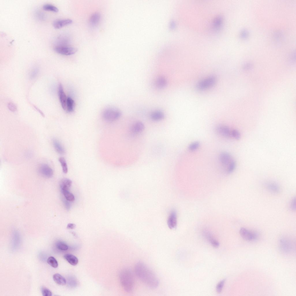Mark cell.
I'll return each instance as SVG.
<instances>
[{
	"instance_id": "cell-1",
	"label": "cell",
	"mask_w": 296,
	"mask_h": 296,
	"mask_svg": "<svg viewBox=\"0 0 296 296\" xmlns=\"http://www.w3.org/2000/svg\"><path fill=\"white\" fill-rule=\"evenodd\" d=\"M134 270L138 278L149 287L154 289L158 287L159 281L158 278L143 263L140 262L137 263Z\"/></svg>"
},
{
	"instance_id": "cell-2",
	"label": "cell",
	"mask_w": 296,
	"mask_h": 296,
	"mask_svg": "<svg viewBox=\"0 0 296 296\" xmlns=\"http://www.w3.org/2000/svg\"><path fill=\"white\" fill-rule=\"evenodd\" d=\"M120 280L124 290L127 293H130L134 290L135 285V280L133 274L129 269L123 270L120 274Z\"/></svg>"
},
{
	"instance_id": "cell-3",
	"label": "cell",
	"mask_w": 296,
	"mask_h": 296,
	"mask_svg": "<svg viewBox=\"0 0 296 296\" xmlns=\"http://www.w3.org/2000/svg\"><path fill=\"white\" fill-rule=\"evenodd\" d=\"M219 162L228 173H232L235 169L236 164L235 160L229 153L223 151L219 155Z\"/></svg>"
},
{
	"instance_id": "cell-4",
	"label": "cell",
	"mask_w": 296,
	"mask_h": 296,
	"mask_svg": "<svg viewBox=\"0 0 296 296\" xmlns=\"http://www.w3.org/2000/svg\"><path fill=\"white\" fill-rule=\"evenodd\" d=\"M121 113L118 109L110 108L106 109L103 112V119L108 122H112L118 119L121 116Z\"/></svg>"
},
{
	"instance_id": "cell-5",
	"label": "cell",
	"mask_w": 296,
	"mask_h": 296,
	"mask_svg": "<svg viewBox=\"0 0 296 296\" xmlns=\"http://www.w3.org/2000/svg\"><path fill=\"white\" fill-rule=\"evenodd\" d=\"M217 79L214 76L208 77L199 82L197 88L199 90H203L212 87L216 83Z\"/></svg>"
},
{
	"instance_id": "cell-6",
	"label": "cell",
	"mask_w": 296,
	"mask_h": 296,
	"mask_svg": "<svg viewBox=\"0 0 296 296\" xmlns=\"http://www.w3.org/2000/svg\"><path fill=\"white\" fill-rule=\"evenodd\" d=\"M279 243L280 250L285 254H290L294 250V245L291 240L288 239L281 238L279 240Z\"/></svg>"
},
{
	"instance_id": "cell-7",
	"label": "cell",
	"mask_w": 296,
	"mask_h": 296,
	"mask_svg": "<svg viewBox=\"0 0 296 296\" xmlns=\"http://www.w3.org/2000/svg\"><path fill=\"white\" fill-rule=\"evenodd\" d=\"M240 236L244 240L249 241H252L256 240L258 237V234L256 232L249 230L244 228L241 227L239 230Z\"/></svg>"
},
{
	"instance_id": "cell-8",
	"label": "cell",
	"mask_w": 296,
	"mask_h": 296,
	"mask_svg": "<svg viewBox=\"0 0 296 296\" xmlns=\"http://www.w3.org/2000/svg\"><path fill=\"white\" fill-rule=\"evenodd\" d=\"M54 50L59 54L66 56L73 55L77 51V49L75 47L63 45L55 47Z\"/></svg>"
},
{
	"instance_id": "cell-9",
	"label": "cell",
	"mask_w": 296,
	"mask_h": 296,
	"mask_svg": "<svg viewBox=\"0 0 296 296\" xmlns=\"http://www.w3.org/2000/svg\"><path fill=\"white\" fill-rule=\"evenodd\" d=\"M215 130L217 133L221 136L226 138H231V129L225 125L220 124L217 125Z\"/></svg>"
},
{
	"instance_id": "cell-10",
	"label": "cell",
	"mask_w": 296,
	"mask_h": 296,
	"mask_svg": "<svg viewBox=\"0 0 296 296\" xmlns=\"http://www.w3.org/2000/svg\"><path fill=\"white\" fill-rule=\"evenodd\" d=\"M58 93L62 107L63 110H66L68 97L64 92L62 86L61 84H60L59 86Z\"/></svg>"
},
{
	"instance_id": "cell-11",
	"label": "cell",
	"mask_w": 296,
	"mask_h": 296,
	"mask_svg": "<svg viewBox=\"0 0 296 296\" xmlns=\"http://www.w3.org/2000/svg\"><path fill=\"white\" fill-rule=\"evenodd\" d=\"M39 171L42 176L47 178L51 177L53 174V169L46 164H42L40 166Z\"/></svg>"
},
{
	"instance_id": "cell-12",
	"label": "cell",
	"mask_w": 296,
	"mask_h": 296,
	"mask_svg": "<svg viewBox=\"0 0 296 296\" xmlns=\"http://www.w3.org/2000/svg\"><path fill=\"white\" fill-rule=\"evenodd\" d=\"M72 22L73 21L70 19H58L53 21V26L54 28L59 29L70 25Z\"/></svg>"
},
{
	"instance_id": "cell-13",
	"label": "cell",
	"mask_w": 296,
	"mask_h": 296,
	"mask_svg": "<svg viewBox=\"0 0 296 296\" xmlns=\"http://www.w3.org/2000/svg\"><path fill=\"white\" fill-rule=\"evenodd\" d=\"M167 224L171 229L175 228L177 224V214L176 212L172 211L170 213L167 220Z\"/></svg>"
},
{
	"instance_id": "cell-14",
	"label": "cell",
	"mask_w": 296,
	"mask_h": 296,
	"mask_svg": "<svg viewBox=\"0 0 296 296\" xmlns=\"http://www.w3.org/2000/svg\"><path fill=\"white\" fill-rule=\"evenodd\" d=\"M145 127L144 124L140 121L134 123L131 127L130 130L132 133L137 134L142 132L144 130Z\"/></svg>"
},
{
	"instance_id": "cell-15",
	"label": "cell",
	"mask_w": 296,
	"mask_h": 296,
	"mask_svg": "<svg viewBox=\"0 0 296 296\" xmlns=\"http://www.w3.org/2000/svg\"><path fill=\"white\" fill-rule=\"evenodd\" d=\"M101 16L100 14L96 12L92 14L90 16L89 23L92 26H96L98 25L100 21Z\"/></svg>"
},
{
	"instance_id": "cell-16",
	"label": "cell",
	"mask_w": 296,
	"mask_h": 296,
	"mask_svg": "<svg viewBox=\"0 0 296 296\" xmlns=\"http://www.w3.org/2000/svg\"><path fill=\"white\" fill-rule=\"evenodd\" d=\"M151 119L155 121H158L163 119L164 117V113L159 110H155L152 112L151 114Z\"/></svg>"
},
{
	"instance_id": "cell-17",
	"label": "cell",
	"mask_w": 296,
	"mask_h": 296,
	"mask_svg": "<svg viewBox=\"0 0 296 296\" xmlns=\"http://www.w3.org/2000/svg\"><path fill=\"white\" fill-rule=\"evenodd\" d=\"M167 84L166 78L164 76H161L158 77L155 82V85L157 87L162 89L165 87Z\"/></svg>"
},
{
	"instance_id": "cell-18",
	"label": "cell",
	"mask_w": 296,
	"mask_h": 296,
	"mask_svg": "<svg viewBox=\"0 0 296 296\" xmlns=\"http://www.w3.org/2000/svg\"><path fill=\"white\" fill-rule=\"evenodd\" d=\"M64 259L71 264L75 266L78 263V258L74 255L70 254H65L64 256Z\"/></svg>"
},
{
	"instance_id": "cell-19",
	"label": "cell",
	"mask_w": 296,
	"mask_h": 296,
	"mask_svg": "<svg viewBox=\"0 0 296 296\" xmlns=\"http://www.w3.org/2000/svg\"><path fill=\"white\" fill-rule=\"evenodd\" d=\"M267 189L273 193H278L280 190V188L277 184L273 182H269L266 184Z\"/></svg>"
},
{
	"instance_id": "cell-20",
	"label": "cell",
	"mask_w": 296,
	"mask_h": 296,
	"mask_svg": "<svg viewBox=\"0 0 296 296\" xmlns=\"http://www.w3.org/2000/svg\"><path fill=\"white\" fill-rule=\"evenodd\" d=\"M54 281L57 284L60 285H65L66 283L65 279L59 273H55L53 276Z\"/></svg>"
},
{
	"instance_id": "cell-21",
	"label": "cell",
	"mask_w": 296,
	"mask_h": 296,
	"mask_svg": "<svg viewBox=\"0 0 296 296\" xmlns=\"http://www.w3.org/2000/svg\"><path fill=\"white\" fill-rule=\"evenodd\" d=\"M72 184V181L70 179L64 178L62 179L60 182V187L61 190H69Z\"/></svg>"
},
{
	"instance_id": "cell-22",
	"label": "cell",
	"mask_w": 296,
	"mask_h": 296,
	"mask_svg": "<svg viewBox=\"0 0 296 296\" xmlns=\"http://www.w3.org/2000/svg\"><path fill=\"white\" fill-rule=\"evenodd\" d=\"M53 143L54 149L58 153L61 154L65 153V150L64 148L57 140L54 139Z\"/></svg>"
},
{
	"instance_id": "cell-23",
	"label": "cell",
	"mask_w": 296,
	"mask_h": 296,
	"mask_svg": "<svg viewBox=\"0 0 296 296\" xmlns=\"http://www.w3.org/2000/svg\"><path fill=\"white\" fill-rule=\"evenodd\" d=\"M204 234L206 237L213 247L217 248L219 246V242L216 239L214 238L210 233L206 232H204Z\"/></svg>"
},
{
	"instance_id": "cell-24",
	"label": "cell",
	"mask_w": 296,
	"mask_h": 296,
	"mask_svg": "<svg viewBox=\"0 0 296 296\" xmlns=\"http://www.w3.org/2000/svg\"><path fill=\"white\" fill-rule=\"evenodd\" d=\"M74 105L75 102L74 100L70 97H68L66 105L67 111L69 112H73L74 110Z\"/></svg>"
},
{
	"instance_id": "cell-25",
	"label": "cell",
	"mask_w": 296,
	"mask_h": 296,
	"mask_svg": "<svg viewBox=\"0 0 296 296\" xmlns=\"http://www.w3.org/2000/svg\"><path fill=\"white\" fill-rule=\"evenodd\" d=\"M61 191L65 199L68 201H73L75 200L73 195L70 193L69 190H63Z\"/></svg>"
},
{
	"instance_id": "cell-26",
	"label": "cell",
	"mask_w": 296,
	"mask_h": 296,
	"mask_svg": "<svg viewBox=\"0 0 296 296\" xmlns=\"http://www.w3.org/2000/svg\"><path fill=\"white\" fill-rule=\"evenodd\" d=\"M58 160L61 164L63 172L64 173H67L68 168L65 159L63 157H60L59 158Z\"/></svg>"
},
{
	"instance_id": "cell-27",
	"label": "cell",
	"mask_w": 296,
	"mask_h": 296,
	"mask_svg": "<svg viewBox=\"0 0 296 296\" xmlns=\"http://www.w3.org/2000/svg\"><path fill=\"white\" fill-rule=\"evenodd\" d=\"M43 10L47 11H49L55 12H57L59 11L58 9L56 6L50 4H46L43 6Z\"/></svg>"
},
{
	"instance_id": "cell-28",
	"label": "cell",
	"mask_w": 296,
	"mask_h": 296,
	"mask_svg": "<svg viewBox=\"0 0 296 296\" xmlns=\"http://www.w3.org/2000/svg\"><path fill=\"white\" fill-rule=\"evenodd\" d=\"M47 262L51 266L54 268H57L58 266L57 260L53 256H50L48 258Z\"/></svg>"
},
{
	"instance_id": "cell-29",
	"label": "cell",
	"mask_w": 296,
	"mask_h": 296,
	"mask_svg": "<svg viewBox=\"0 0 296 296\" xmlns=\"http://www.w3.org/2000/svg\"><path fill=\"white\" fill-rule=\"evenodd\" d=\"M241 137L240 134L237 130L233 129L231 130V138L236 140L240 139Z\"/></svg>"
},
{
	"instance_id": "cell-30",
	"label": "cell",
	"mask_w": 296,
	"mask_h": 296,
	"mask_svg": "<svg viewBox=\"0 0 296 296\" xmlns=\"http://www.w3.org/2000/svg\"><path fill=\"white\" fill-rule=\"evenodd\" d=\"M56 246L58 249L61 250L66 251L68 249L67 245L62 241H59L57 242Z\"/></svg>"
},
{
	"instance_id": "cell-31",
	"label": "cell",
	"mask_w": 296,
	"mask_h": 296,
	"mask_svg": "<svg viewBox=\"0 0 296 296\" xmlns=\"http://www.w3.org/2000/svg\"><path fill=\"white\" fill-rule=\"evenodd\" d=\"M200 143L198 141H195L190 144L188 147L189 150L191 151L196 150L200 146Z\"/></svg>"
},
{
	"instance_id": "cell-32",
	"label": "cell",
	"mask_w": 296,
	"mask_h": 296,
	"mask_svg": "<svg viewBox=\"0 0 296 296\" xmlns=\"http://www.w3.org/2000/svg\"><path fill=\"white\" fill-rule=\"evenodd\" d=\"M225 281V280H223L220 281L217 284L216 288V291L217 293H219L222 291Z\"/></svg>"
},
{
	"instance_id": "cell-33",
	"label": "cell",
	"mask_w": 296,
	"mask_h": 296,
	"mask_svg": "<svg viewBox=\"0 0 296 296\" xmlns=\"http://www.w3.org/2000/svg\"><path fill=\"white\" fill-rule=\"evenodd\" d=\"M41 292L44 296H51L52 295L51 292L48 288L45 287L41 288Z\"/></svg>"
},
{
	"instance_id": "cell-34",
	"label": "cell",
	"mask_w": 296,
	"mask_h": 296,
	"mask_svg": "<svg viewBox=\"0 0 296 296\" xmlns=\"http://www.w3.org/2000/svg\"><path fill=\"white\" fill-rule=\"evenodd\" d=\"M290 209L292 211H295L296 210V198H293L291 200L289 204Z\"/></svg>"
},
{
	"instance_id": "cell-35",
	"label": "cell",
	"mask_w": 296,
	"mask_h": 296,
	"mask_svg": "<svg viewBox=\"0 0 296 296\" xmlns=\"http://www.w3.org/2000/svg\"><path fill=\"white\" fill-rule=\"evenodd\" d=\"M8 106L9 110L11 111L14 112L16 110V106L13 103H9Z\"/></svg>"
},
{
	"instance_id": "cell-36",
	"label": "cell",
	"mask_w": 296,
	"mask_h": 296,
	"mask_svg": "<svg viewBox=\"0 0 296 296\" xmlns=\"http://www.w3.org/2000/svg\"><path fill=\"white\" fill-rule=\"evenodd\" d=\"M76 225L72 223H69L67 225V228L69 229H73L75 228Z\"/></svg>"
},
{
	"instance_id": "cell-37",
	"label": "cell",
	"mask_w": 296,
	"mask_h": 296,
	"mask_svg": "<svg viewBox=\"0 0 296 296\" xmlns=\"http://www.w3.org/2000/svg\"><path fill=\"white\" fill-rule=\"evenodd\" d=\"M67 200H66V201L64 200V203L66 207V208H69V205L68 202H67Z\"/></svg>"
},
{
	"instance_id": "cell-38",
	"label": "cell",
	"mask_w": 296,
	"mask_h": 296,
	"mask_svg": "<svg viewBox=\"0 0 296 296\" xmlns=\"http://www.w3.org/2000/svg\"><path fill=\"white\" fill-rule=\"evenodd\" d=\"M241 35L242 36V37H246L247 35V32L245 31H243L241 34Z\"/></svg>"
}]
</instances>
